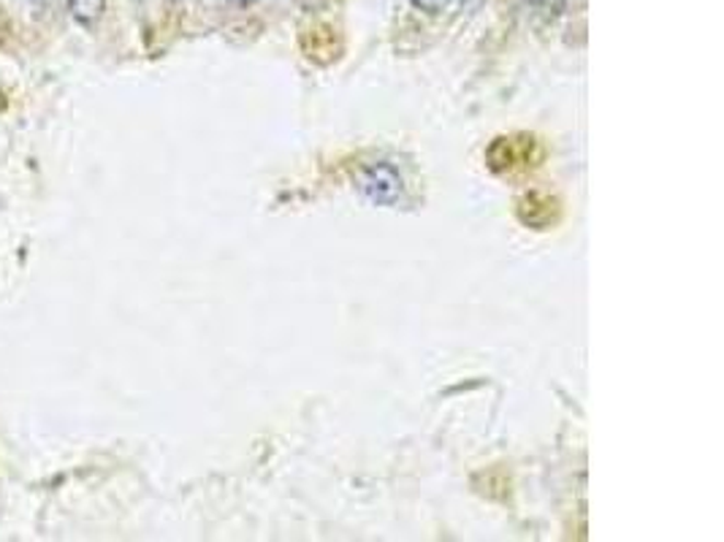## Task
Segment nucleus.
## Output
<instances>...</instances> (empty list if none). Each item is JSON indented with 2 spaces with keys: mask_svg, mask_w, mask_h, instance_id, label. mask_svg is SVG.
Listing matches in <instances>:
<instances>
[{
  "mask_svg": "<svg viewBox=\"0 0 724 542\" xmlns=\"http://www.w3.org/2000/svg\"><path fill=\"white\" fill-rule=\"evenodd\" d=\"M355 185H359L361 196L370 203H375V207H392V203L399 201L401 188H405L401 174L396 172L392 163H372V166H366L359 174V179H355Z\"/></svg>",
  "mask_w": 724,
  "mask_h": 542,
  "instance_id": "nucleus-1",
  "label": "nucleus"
},
{
  "mask_svg": "<svg viewBox=\"0 0 724 542\" xmlns=\"http://www.w3.org/2000/svg\"><path fill=\"white\" fill-rule=\"evenodd\" d=\"M68 11L82 27H95L104 16L106 0H68Z\"/></svg>",
  "mask_w": 724,
  "mask_h": 542,
  "instance_id": "nucleus-2",
  "label": "nucleus"
},
{
  "mask_svg": "<svg viewBox=\"0 0 724 542\" xmlns=\"http://www.w3.org/2000/svg\"><path fill=\"white\" fill-rule=\"evenodd\" d=\"M412 5H416L418 11H423V14H429V16H437V14H443L445 9H448V3L451 0H410Z\"/></svg>",
  "mask_w": 724,
  "mask_h": 542,
  "instance_id": "nucleus-3",
  "label": "nucleus"
},
{
  "mask_svg": "<svg viewBox=\"0 0 724 542\" xmlns=\"http://www.w3.org/2000/svg\"><path fill=\"white\" fill-rule=\"evenodd\" d=\"M231 3H236V5H256V3H261V0H231Z\"/></svg>",
  "mask_w": 724,
  "mask_h": 542,
  "instance_id": "nucleus-4",
  "label": "nucleus"
},
{
  "mask_svg": "<svg viewBox=\"0 0 724 542\" xmlns=\"http://www.w3.org/2000/svg\"><path fill=\"white\" fill-rule=\"evenodd\" d=\"M462 3H472V0H462Z\"/></svg>",
  "mask_w": 724,
  "mask_h": 542,
  "instance_id": "nucleus-5",
  "label": "nucleus"
}]
</instances>
